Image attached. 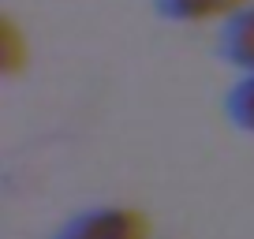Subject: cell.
<instances>
[{
    "label": "cell",
    "instance_id": "2",
    "mask_svg": "<svg viewBox=\"0 0 254 239\" xmlns=\"http://www.w3.org/2000/svg\"><path fill=\"white\" fill-rule=\"evenodd\" d=\"M236 4V0H168V11L176 15H209V11H221Z\"/></svg>",
    "mask_w": 254,
    "mask_h": 239
},
{
    "label": "cell",
    "instance_id": "4",
    "mask_svg": "<svg viewBox=\"0 0 254 239\" xmlns=\"http://www.w3.org/2000/svg\"><path fill=\"white\" fill-rule=\"evenodd\" d=\"M236 112L243 116V123H254V82L239 90V97H236Z\"/></svg>",
    "mask_w": 254,
    "mask_h": 239
},
{
    "label": "cell",
    "instance_id": "3",
    "mask_svg": "<svg viewBox=\"0 0 254 239\" xmlns=\"http://www.w3.org/2000/svg\"><path fill=\"white\" fill-rule=\"evenodd\" d=\"M232 45H236V56L243 64H254V15H247L243 23L232 34Z\"/></svg>",
    "mask_w": 254,
    "mask_h": 239
},
{
    "label": "cell",
    "instance_id": "1",
    "mask_svg": "<svg viewBox=\"0 0 254 239\" xmlns=\"http://www.w3.org/2000/svg\"><path fill=\"white\" fill-rule=\"evenodd\" d=\"M67 239H142V221L131 213H105L82 221Z\"/></svg>",
    "mask_w": 254,
    "mask_h": 239
}]
</instances>
